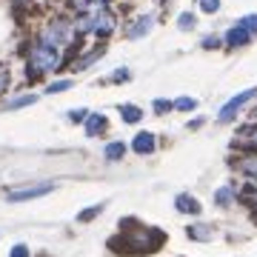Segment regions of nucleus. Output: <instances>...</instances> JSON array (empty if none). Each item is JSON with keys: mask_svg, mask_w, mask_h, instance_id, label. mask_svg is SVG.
Wrapping results in <instances>:
<instances>
[{"mask_svg": "<svg viewBox=\"0 0 257 257\" xmlns=\"http://www.w3.org/2000/svg\"><path fill=\"white\" fill-rule=\"evenodd\" d=\"M29 69L32 74L37 72H55L57 69V52L46 43H35V46L29 49Z\"/></svg>", "mask_w": 257, "mask_h": 257, "instance_id": "1", "label": "nucleus"}, {"mask_svg": "<svg viewBox=\"0 0 257 257\" xmlns=\"http://www.w3.org/2000/svg\"><path fill=\"white\" fill-rule=\"evenodd\" d=\"M83 32H94V35H109L114 29V15L106 9H97V12H89L86 15V23H83Z\"/></svg>", "mask_w": 257, "mask_h": 257, "instance_id": "2", "label": "nucleus"}, {"mask_svg": "<svg viewBox=\"0 0 257 257\" xmlns=\"http://www.w3.org/2000/svg\"><path fill=\"white\" fill-rule=\"evenodd\" d=\"M69 37H72V23H66V20H55L52 26H49V32L43 35V43L52 49L63 46V43H69Z\"/></svg>", "mask_w": 257, "mask_h": 257, "instance_id": "3", "label": "nucleus"}, {"mask_svg": "<svg viewBox=\"0 0 257 257\" xmlns=\"http://www.w3.org/2000/svg\"><path fill=\"white\" fill-rule=\"evenodd\" d=\"M254 94H257V89H246V92L234 94V97H231V100H229V103H226V106L220 109L217 120H220V123H229V120L234 117V114H237V111L243 109V106H246L248 100H254Z\"/></svg>", "mask_w": 257, "mask_h": 257, "instance_id": "4", "label": "nucleus"}, {"mask_svg": "<svg viewBox=\"0 0 257 257\" xmlns=\"http://www.w3.org/2000/svg\"><path fill=\"white\" fill-rule=\"evenodd\" d=\"M55 189L52 183H37V186H26V189H15L9 192V200L12 203H20V200H35V197H43Z\"/></svg>", "mask_w": 257, "mask_h": 257, "instance_id": "5", "label": "nucleus"}, {"mask_svg": "<svg viewBox=\"0 0 257 257\" xmlns=\"http://www.w3.org/2000/svg\"><path fill=\"white\" fill-rule=\"evenodd\" d=\"M132 149L138 152V155H152L157 149V140H155V135L152 132H140L138 138L132 140Z\"/></svg>", "mask_w": 257, "mask_h": 257, "instance_id": "6", "label": "nucleus"}, {"mask_svg": "<svg viewBox=\"0 0 257 257\" xmlns=\"http://www.w3.org/2000/svg\"><path fill=\"white\" fill-rule=\"evenodd\" d=\"M248 40H251V35H248L246 29H240V26H234V29H229L226 32V37H223V43L229 49H240V46H248Z\"/></svg>", "mask_w": 257, "mask_h": 257, "instance_id": "7", "label": "nucleus"}, {"mask_svg": "<svg viewBox=\"0 0 257 257\" xmlns=\"http://www.w3.org/2000/svg\"><path fill=\"white\" fill-rule=\"evenodd\" d=\"M106 126H109V120H106V114H100V111H94V114H89V117H86V135H89V138L103 135V132H106Z\"/></svg>", "mask_w": 257, "mask_h": 257, "instance_id": "8", "label": "nucleus"}, {"mask_svg": "<svg viewBox=\"0 0 257 257\" xmlns=\"http://www.w3.org/2000/svg\"><path fill=\"white\" fill-rule=\"evenodd\" d=\"M175 206H177V211H183V214H200V203L194 200L192 194H177Z\"/></svg>", "mask_w": 257, "mask_h": 257, "instance_id": "9", "label": "nucleus"}, {"mask_svg": "<svg viewBox=\"0 0 257 257\" xmlns=\"http://www.w3.org/2000/svg\"><path fill=\"white\" fill-rule=\"evenodd\" d=\"M152 23H155V18H140L135 20V26H128V37H143L152 29Z\"/></svg>", "mask_w": 257, "mask_h": 257, "instance_id": "10", "label": "nucleus"}, {"mask_svg": "<svg viewBox=\"0 0 257 257\" xmlns=\"http://www.w3.org/2000/svg\"><path fill=\"white\" fill-rule=\"evenodd\" d=\"M120 111H123V120H126V123H138L140 117H143V111H140V106H120Z\"/></svg>", "mask_w": 257, "mask_h": 257, "instance_id": "11", "label": "nucleus"}, {"mask_svg": "<svg viewBox=\"0 0 257 257\" xmlns=\"http://www.w3.org/2000/svg\"><path fill=\"white\" fill-rule=\"evenodd\" d=\"M240 172H243L246 177H251V180L257 183V157H246V160L240 163Z\"/></svg>", "mask_w": 257, "mask_h": 257, "instance_id": "12", "label": "nucleus"}, {"mask_svg": "<svg viewBox=\"0 0 257 257\" xmlns=\"http://www.w3.org/2000/svg\"><path fill=\"white\" fill-rule=\"evenodd\" d=\"M231 200H234V192H231L229 186L217 189V194H214V203H217V206H229Z\"/></svg>", "mask_w": 257, "mask_h": 257, "instance_id": "13", "label": "nucleus"}, {"mask_svg": "<svg viewBox=\"0 0 257 257\" xmlns=\"http://www.w3.org/2000/svg\"><path fill=\"white\" fill-rule=\"evenodd\" d=\"M123 152H126V146H123V143H109V146H106V157H109V160H120V157H123Z\"/></svg>", "mask_w": 257, "mask_h": 257, "instance_id": "14", "label": "nucleus"}, {"mask_svg": "<svg viewBox=\"0 0 257 257\" xmlns=\"http://www.w3.org/2000/svg\"><path fill=\"white\" fill-rule=\"evenodd\" d=\"M240 138L246 140V146L257 149V126H251V128H243V132H240Z\"/></svg>", "mask_w": 257, "mask_h": 257, "instance_id": "15", "label": "nucleus"}, {"mask_svg": "<svg viewBox=\"0 0 257 257\" xmlns=\"http://www.w3.org/2000/svg\"><path fill=\"white\" fill-rule=\"evenodd\" d=\"M172 106H175V109H177V111H192V109H194V106H197V103H194V100H192V97H177V100H175V103H172Z\"/></svg>", "mask_w": 257, "mask_h": 257, "instance_id": "16", "label": "nucleus"}, {"mask_svg": "<svg viewBox=\"0 0 257 257\" xmlns=\"http://www.w3.org/2000/svg\"><path fill=\"white\" fill-rule=\"evenodd\" d=\"M240 29H246L248 35H254L257 32V15H246V18L240 20Z\"/></svg>", "mask_w": 257, "mask_h": 257, "instance_id": "17", "label": "nucleus"}, {"mask_svg": "<svg viewBox=\"0 0 257 257\" xmlns=\"http://www.w3.org/2000/svg\"><path fill=\"white\" fill-rule=\"evenodd\" d=\"M66 89H72V80H57V83H52L46 92L49 94H60V92H66Z\"/></svg>", "mask_w": 257, "mask_h": 257, "instance_id": "18", "label": "nucleus"}, {"mask_svg": "<svg viewBox=\"0 0 257 257\" xmlns=\"http://www.w3.org/2000/svg\"><path fill=\"white\" fill-rule=\"evenodd\" d=\"M35 100H37L35 94H26V97H15V100L9 103V109H20V106H32Z\"/></svg>", "mask_w": 257, "mask_h": 257, "instance_id": "19", "label": "nucleus"}, {"mask_svg": "<svg viewBox=\"0 0 257 257\" xmlns=\"http://www.w3.org/2000/svg\"><path fill=\"white\" fill-rule=\"evenodd\" d=\"M200 9L206 15H214V12L220 9V0H200Z\"/></svg>", "mask_w": 257, "mask_h": 257, "instance_id": "20", "label": "nucleus"}, {"mask_svg": "<svg viewBox=\"0 0 257 257\" xmlns=\"http://www.w3.org/2000/svg\"><path fill=\"white\" fill-rule=\"evenodd\" d=\"M177 23H180V29H183V32H189V29L194 26V15H189V12H186V15H180V18H177Z\"/></svg>", "mask_w": 257, "mask_h": 257, "instance_id": "21", "label": "nucleus"}, {"mask_svg": "<svg viewBox=\"0 0 257 257\" xmlns=\"http://www.w3.org/2000/svg\"><path fill=\"white\" fill-rule=\"evenodd\" d=\"M100 209H103V206H94V209H86V211H80V217H77V220H80V223L92 220V217H97V214H100Z\"/></svg>", "mask_w": 257, "mask_h": 257, "instance_id": "22", "label": "nucleus"}, {"mask_svg": "<svg viewBox=\"0 0 257 257\" xmlns=\"http://www.w3.org/2000/svg\"><path fill=\"white\" fill-rule=\"evenodd\" d=\"M189 234H192V237H209V229H206V226H192V229H189Z\"/></svg>", "mask_w": 257, "mask_h": 257, "instance_id": "23", "label": "nucleus"}, {"mask_svg": "<svg viewBox=\"0 0 257 257\" xmlns=\"http://www.w3.org/2000/svg\"><path fill=\"white\" fill-rule=\"evenodd\" d=\"M169 109H175L169 100H155V111H157V114H163V111H169Z\"/></svg>", "mask_w": 257, "mask_h": 257, "instance_id": "24", "label": "nucleus"}, {"mask_svg": "<svg viewBox=\"0 0 257 257\" xmlns=\"http://www.w3.org/2000/svg\"><path fill=\"white\" fill-rule=\"evenodd\" d=\"M9 257H29V248L23 246V243H18V246L12 248V254Z\"/></svg>", "mask_w": 257, "mask_h": 257, "instance_id": "25", "label": "nucleus"}, {"mask_svg": "<svg viewBox=\"0 0 257 257\" xmlns=\"http://www.w3.org/2000/svg\"><path fill=\"white\" fill-rule=\"evenodd\" d=\"M6 83H9V69H6V66H0V92L6 89Z\"/></svg>", "mask_w": 257, "mask_h": 257, "instance_id": "26", "label": "nucleus"}, {"mask_svg": "<svg viewBox=\"0 0 257 257\" xmlns=\"http://www.w3.org/2000/svg\"><path fill=\"white\" fill-rule=\"evenodd\" d=\"M203 46H206V49H217V37H206V40H203Z\"/></svg>", "mask_w": 257, "mask_h": 257, "instance_id": "27", "label": "nucleus"}, {"mask_svg": "<svg viewBox=\"0 0 257 257\" xmlns=\"http://www.w3.org/2000/svg\"><path fill=\"white\" fill-rule=\"evenodd\" d=\"M86 114H89V111H72V120L74 123H80V120H86Z\"/></svg>", "mask_w": 257, "mask_h": 257, "instance_id": "28", "label": "nucleus"}, {"mask_svg": "<svg viewBox=\"0 0 257 257\" xmlns=\"http://www.w3.org/2000/svg\"><path fill=\"white\" fill-rule=\"evenodd\" d=\"M97 3H106V0H97Z\"/></svg>", "mask_w": 257, "mask_h": 257, "instance_id": "29", "label": "nucleus"}]
</instances>
